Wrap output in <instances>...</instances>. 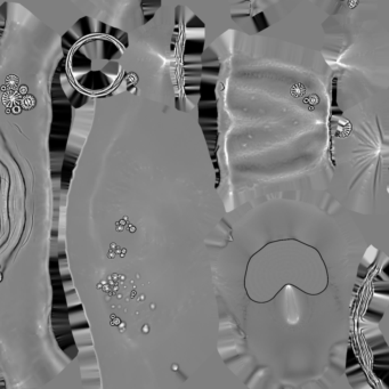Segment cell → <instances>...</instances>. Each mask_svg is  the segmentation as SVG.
<instances>
[{"mask_svg":"<svg viewBox=\"0 0 389 389\" xmlns=\"http://www.w3.org/2000/svg\"><path fill=\"white\" fill-rule=\"evenodd\" d=\"M281 22L319 48L337 86L389 83V0H299Z\"/></svg>","mask_w":389,"mask_h":389,"instance_id":"1","label":"cell"},{"mask_svg":"<svg viewBox=\"0 0 389 389\" xmlns=\"http://www.w3.org/2000/svg\"><path fill=\"white\" fill-rule=\"evenodd\" d=\"M179 5L204 26L206 46L227 30L257 33L284 20L299 0H160ZM204 46V47H206Z\"/></svg>","mask_w":389,"mask_h":389,"instance_id":"2","label":"cell"},{"mask_svg":"<svg viewBox=\"0 0 389 389\" xmlns=\"http://www.w3.org/2000/svg\"><path fill=\"white\" fill-rule=\"evenodd\" d=\"M0 280H1V275H0Z\"/></svg>","mask_w":389,"mask_h":389,"instance_id":"3","label":"cell"}]
</instances>
